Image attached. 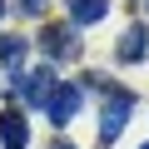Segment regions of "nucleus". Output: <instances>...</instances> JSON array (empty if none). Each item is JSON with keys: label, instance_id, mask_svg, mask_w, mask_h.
<instances>
[{"label": "nucleus", "instance_id": "nucleus-1", "mask_svg": "<svg viewBox=\"0 0 149 149\" xmlns=\"http://www.w3.org/2000/svg\"><path fill=\"white\" fill-rule=\"evenodd\" d=\"M129 109H134V95H129V90H109V100H104V109H100V139H104V144L124 129Z\"/></svg>", "mask_w": 149, "mask_h": 149}, {"label": "nucleus", "instance_id": "nucleus-2", "mask_svg": "<svg viewBox=\"0 0 149 149\" xmlns=\"http://www.w3.org/2000/svg\"><path fill=\"white\" fill-rule=\"evenodd\" d=\"M40 50H45L50 60H70V55H80V40H74L70 25H45V30H40Z\"/></svg>", "mask_w": 149, "mask_h": 149}, {"label": "nucleus", "instance_id": "nucleus-3", "mask_svg": "<svg viewBox=\"0 0 149 149\" xmlns=\"http://www.w3.org/2000/svg\"><path fill=\"white\" fill-rule=\"evenodd\" d=\"M74 109H80V85H55V95L45 100L50 124H70V119H74Z\"/></svg>", "mask_w": 149, "mask_h": 149}, {"label": "nucleus", "instance_id": "nucleus-4", "mask_svg": "<svg viewBox=\"0 0 149 149\" xmlns=\"http://www.w3.org/2000/svg\"><path fill=\"white\" fill-rule=\"evenodd\" d=\"M55 85H60V80H55V70H50V65H40V70L20 74V95H25L30 104H45V100L55 95Z\"/></svg>", "mask_w": 149, "mask_h": 149}, {"label": "nucleus", "instance_id": "nucleus-5", "mask_svg": "<svg viewBox=\"0 0 149 149\" xmlns=\"http://www.w3.org/2000/svg\"><path fill=\"white\" fill-rule=\"evenodd\" d=\"M0 144H5V149H25L30 144V124H25L20 109H5V114H0Z\"/></svg>", "mask_w": 149, "mask_h": 149}, {"label": "nucleus", "instance_id": "nucleus-6", "mask_svg": "<svg viewBox=\"0 0 149 149\" xmlns=\"http://www.w3.org/2000/svg\"><path fill=\"white\" fill-rule=\"evenodd\" d=\"M144 50H149V30H144V25H129V30L119 35V50H114V55H119L124 65H139Z\"/></svg>", "mask_w": 149, "mask_h": 149}, {"label": "nucleus", "instance_id": "nucleus-7", "mask_svg": "<svg viewBox=\"0 0 149 149\" xmlns=\"http://www.w3.org/2000/svg\"><path fill=\"white\" fill-rule=\"evenodd\" d=\"M70 15H74V25H100L109 15V0H70Z\"/></svg>", "mask_w": 149, "mask_h": 149}, {"label": "nucleus", "instance_id": "nucleus-8", "mask_svg": "<svg viewBox=\"0 0 149 149\" xmlns=\"http://www.w3.org/2000/svg\"><path fill=\"white\" fill-rule=\"evenodd\" d=\"M25 60V40L20 35H5V40H0V65H20Z\"/></svg>", "mask_w": 149, "mask_h": 149}, {"label": "nucleus", "instance_id": "nucleus-9", "mask_svg": "<svg viewBox=\"0 0 149 149\" xmlns=\"http://www.w3.org/2000/svg\"><path fill=\"white\" fill-rule=\"evenodd\" d=\"M20 10H25V15H40V10H45V0H20Z\"/></svg>", "mask_w": 149, "mask_h": 149}, {"label": "nucleus", "instance_id": "nucleus-10", "mask_svg": "<svg viewBox=\"0 0 149 149\" xmlns=\"http://www.w3.org/2000/svg\"><path fill=\"white\" fill-rule=\"evenodd\" d=\"M50 149H74V144H50Z\"/></svg>", "mask_w": 149, "mask_h": 149}, {"label": "nucleus", "instance_id": "nucleus-11", "mask_svg": "<svg viewBox=\"0 0 149 149\" xmlns=\"http://www.w3.org/2000/svg\"><path fill=\"white\" fill-rule=\"evenodd\" d=\"M0 15H5V0H0Z\"/></svg>", "mask_w": 149, "mask_h": 149}, {"label": "nucleus", "instance_id": "nucleus-12", "mask_svg": "<svg viewBox=\"0 0 149 149\" xmlns=\"http://www.w3.org/2000/svg\"><path fill=\"white\" fill-rule=\"evenodd\" d=\"M144 10H149V0H144Z\"/></svg>", "mask_w": 149, "mask_h": 149}, {"label": "nucleus", "instance_id": "nucleus-13", "mask_svg": "<svg viewBox=\"0 0 149 149\" xmlns=\"http://www.w3.org/2000/svg\"><path fill=\"white\" fill-rule=\"evenodd\" d=\"M144 149H149V144H144Z\"/></svg>", "mask_w": 149, "mask_h": 149}]
</instances>
